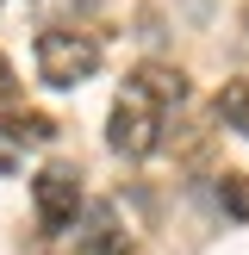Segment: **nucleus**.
<instances>
[{
	"mask_svg": "<svg viewBox=\"0 0 249 255\" xmlns=\"http://www.w3.org/2000/svg\"><path fill=\"white\" fill-rule=\"evenodd\" d=\"M31 206H37V224H44L50 237L69 231L75 212H81V174H75L69 162H50V168L31 181Z\"/></svg>",
	"mask_w": 249,
	"mask_h": 255,
	"instance_id": "obj_3",
	"label": "nucleus"
},
{
	"mask_svg": "<svg viewBox=\"0 0 249 255\" xmlns=\"http://www.w3.org/2000/svg\"><path fill=\"white\" fill-rule=\"evenodd\" d=\"M218 119L231 125L237 137H249V75H243V81H231V87L218 94Z\"/></svg>",
	"mask_w": 249,
	"mask_h": 255,
	"instance_id": "obj_6",
	"label": "nucleus"
},
{
	"mask_svg": "<svg viewBox=\"0 0 249 255\" xmlns=\"http://www.w3.org/2000/svg\"><path fill=\"white\" fill-rule=\"evenodd\" d=\"M218 206L231 212V218H249V181L243 174H224L218 181Z\"/></svg>",
	"mask_w": 249,
	"mask_h": 255,
	"instance_id": "obj_7",
	"label": "nucleus"
},
{
	"mask_svg": "<svg viewBox=\"0 0 249 255\" xmlns=\"http://www.w3.org/2000/svg\"><path fill=\"white\" fill-rule=\"evenodd\" d=\"M0 143H31V149H44V143H56V125L37 119V112H25V119H6V125H0Z\"/></svg>",
	"mask_w": 249,
	"mask_h": 255,
	"instance_id": "obj_5",
	"label": "nucleus"
},
{
	"mask_svg": "<svg viewBox=\"0 0 249 255\" xmlns=\"http://www.w3.org/2000/svg\"><path fill=\"white\" fill-rule=\"evenodd\" d=\"M0 174H12V149L6 143H0Z\"/></svg>",
	"mask_w": 249,
	"mask_h": 255,
	"instance_id": "obj_9",
	"label": "nucleus"
},
{
	"mask_svg": "<svg viewBox=\"0 0 249 255\" xmlns=\"http://www.w3.org/2000/svg\"><path fill=\"white\" fill-rule=\"evenodd\" d=\"M12 100H19V75H12V62L0 56V112H6Z\"/></svg>",
	"mask_w": 249,
	"mask_h": 255,
	"instance_id": "obj_8",
	"label": "nucleus"
},
{
	"mask_svg": "<svg viewBox=\"0 0 249 255\" xmlns=\"http://www.w3.org/2000/svg\"><path fill=\"white\" fill-rule=\"evenodd\" d=\"M106 143L119 149V156H131V162H143L149 149L162 143V100H149L143 87H124L119 94V106H112V131H106Z\"/></svg>",
	"mask_w": 249,
	"mask_h": 255,
	"instance_id": "obj_2",
	"label": "nucleus"
},
{
	"mask_svg": "<svg viewBox=\"0 0 249 255\" xmlns=\"http://www.w3.org/2000/svg\"><path fill=\"white\" fill-rule=\"evenodd\" d=\"M37 81L44 87H81L87 75L100 69V44L87 31H62V25H50V31H37Z\"/></svg>",
	"mask_w": 249,
	"mask_h": 255,
	"instance_id": "obj_1",
	"label": "nucleus"
},
{
	"mask_svg": "<svg viewBox=\"0 0 249 255\" xmlns=\"http://www.w3.org/2000/svg\"><path fill=\"white\" fill-rule=\"evenodd\" d=\"M75 255H124V231H119V212L106 206V199H94L81 218V231H75Z\"/></svg>",
	"mask_w": 249,
	"mask_h": 255,
	"instance_id": "obj_4",
	"label": "nucleus"
}]
</instances>
